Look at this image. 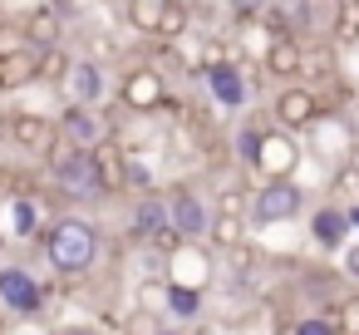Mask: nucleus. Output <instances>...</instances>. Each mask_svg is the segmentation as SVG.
Segmentation results:
<instances>
[{"label":"nucleus","mask_w":359,"mask_h":335,"mask_svg":"<svg viewBox=\"0 0 359 335\" xmlns=\"http://www.w3.org/2000/svg\"><path fill=\"white\" fill-rule=\"evenodd\" d=\"M50 163H55V178H60V188H65L69 197L94 202V197H104V192H109V188H104V173H99V163H94V153H89V148L60 143V148L50 153Z\"/></svg>","instance_id":"2"},{"label":"nucleus","mask_w":359,"mask_h":335,"mask_svg":"<svg viewBox=\"0 0 359 335\" xmlns=\"http://www.w3.org/2000/svg\"><path fill=\"white\" fill-rule=\"evenodd\" d=\"M266 74H276V79H295V74H305V50H300V40L276 35V45H271V55H266Z\"/></svg>","instance_id":"13"},{"label":"nucleus","mask_w":359,"mask_h":335,"mask_svg":"<svg viewBox=\"0 0 359 335\" xmlns=\"http://www.w3.org/2000/svg\"><path fill=\"white\" fill-rule=\"evenodd\" d=\"M168 207H172V232L182 237V242H197L212 222H207V207L197 202V192H187V188H177L172 197H168Z\"/></svg>","instance_id":"9"},{"label":"nucleus","mask_w":359,"mask_h":335,"mask_svg":"<svg viewBox=\"0 0 359 335\" xmlns=\"http://www.w3.org/2000/svg\"><path fill=\"white\" fill-rule=\"evenodd\" d=\"M349 227H359V207H349Z\"/></svg>","instance_id":"35"},{"label":"nucleus","mask_w":359,"mask_h":335,"mask_svg":"<svg viewBox=\"0 0 359 335\" xmlns=\"http://www.w3.org/2000/svg\"><path fill=\"white\" fill-rule=\"evenodd\" d=\"M300 207H305V192H300L290 178H271V183H261L256 197H251V222H261V227L290 222Z\"/></svg>","instance_id":"3"},{"label":"nucleus","mask_w":359,"mask_h":335,"mask_svg":"<svg viewBox=\"0 0 359 335\" xmlns=\"http://www.w3.org/2000/svg\"><path fill=\"white\" fill-rule=\"evenodd\" d=\"M271 20H276L280 35L295 40V30L310 25V0H271Z\"/></svg>","instance_id":"17"},{"label":"nucleus","mask_w":359,"mask_h":335,"mask_svg":"<svg viewBox=\"0 0 359 335\" xmlns=\"http://www.w3.org/2000/svg\"><path fill=\"white\" fill-rule=\"evenodd\" d=\"M344 271H349V276H354V281H359V242H354V247H349V251H344Z\"/></svg>","instance_id":"33"},{"label":"nucleus","mask_w":359,"mask_h":335,"mask_svg":"<svg viewBox=\"0 0 359 335\" xmlns=\"http://www.w3.org/2000/svg\"><path fill=\"white\" fill-rule=\"evenodd\" d=\"M60 133H65V143H74V148H89V153L104 143V124H99V119H94L84 104H79V109H69V114L60 119Z\"/></svg>","instance_id":"12"},{"label":"nucleus","mask_w":359,"mask_h":335,"mask_svg":"<svg viewBox=\"0 0 359 335\" xmlns=\"http://www.w3.org/2000/svg\"><path fill=\"white\" fill-rule=\"evenodd\" d=\"M261 143H266V133L261 129H241V138H236V153H241V163H261Z\"/></svg>","instance_id":"25"},{"label":"nucleus","mask_w":359,"mask_h":335,"mask_svg":"<svg viewBox=\"0 0 359 335\" xmlns=\"http://www.w3.org/2000/svg\"><path fill=\"white\" fill-rule=\"evenodd\" d=\"M168 271H172V281L177 286H207V276H212V261H207V251L197 247V242H177L172 247V256H168Z\"/></svg>","instance_id":"7"},{"label":"nucleus","mask_w":359,"mask_h":335,"mask_svg":"<svg viewBox=\"0 0 359 335\" xmlns=\"http://www.w3.org/2000/svg\"><path fill=\"white\" fill-rule=\"evenodd\" d=\"M148 178H153V173H148L138 158H128V178H123V183H133V188H148Z\"/></svg>","instance_id":"32"},{"label":"nucleus","mask_w":359,"mask_h":335,"mask_svg":"<svg viewBox=\"0 0 359 335\" xmlns=\"http://www.w3.org/2000/svg\"><path fill=\"white\" fill-rule=\"evenodd\" d=\"M276 119H280L285 133H290V129H310V124L320 119V99H315L310 89L290 84V89H280V99H276Z\"/></svg>","instance_id":"6"},{"label":"nucleus","mask_w":359,"mask_h":335,"mask_svg":"<svg viewBox=\"0 0 359 335\" xmlns=\"http://www.w3.org/2000/svg\"><path fill=\"white\" fill-rule=\"evenodd\" d=\"M207 89H212L217 104H226V109L246 104V84H241V74H236L231 65H207Z\"/></svg>","instance_id":"14"},{"label":"nucleus","mask_w":359,"mask_h":335,"mask_svg":"<svg viewBox=\"0 0 359 335\" xmlns=\"http://www.w3.org/2000/svg\"><path fill=\"white\" fill-rule=\"evenodd\" d=\"M168 6H172V0H128V25L143 30V35H158Z\"/></svg>","instance_id":"18"},{"label":"nucleus","mask_w":359,"mask_h":335,"mask_svg":"<svg viewBox=\"0 0 359 335\" xmlns=\"http://www.w3.org/2000/svg\"><path fill=\"white\" fill-rule=\"evenodd\" d=\"M60 335H94L89 325H69V330H60Z\"/></svg>","instance_id":"34"},{"label":"nucleus","mask_w":359,"mask_h":335,"mask_svg":"<svg viewBox=\"0 0 359 335\" xmlns=\"http://www.w3.org/2000/svg\"><path fill=\"white\" fill-rule=\"evenodd\" d=\"M182 30H187V11H182V6H168V15H163L158 35H163V40H172V35H182Z\"/></svg>","instance_id":"29"},{"label":"nucleus","mask_w":359,"mask_h":335,"mask_svg":"<svg viewBox=\"0 0 359 335\" xmlns=\"http://www.w3.org/2000/svg\"><path fill=\"white\" fill-rule=\"evenodd\" d=\"M69 84H74V94H79V104H94V99L104 94V74H99V65H89V60H79V65L69 70Z\"/></svg>","instance_id":"20"},{"label":"nucleus","mask_w":359,"mask_h":335,"mask_svg":"<svg viewBox=\"0 0 359 335\" xmlns=\"http://www.w3.org/2000/svg\"><path fill=\"white\" fill-rule=\"evenodd\" d=\"M11 138H15L25 153H45V158L60 148V129H55L45 114H15V119H11Z\"/></svg>","instance_id":"4"},{"label":"nucleus","mask_w":359,"mask_h":335,"mask_svg":"<svg viewBox=\"0 0 359 335\" xmlns=\"http://www.w3.org/2000/svg\"><path fill=\"white\" fill-rule=\"evenodd\" d=\"M295 335H344V330H339V320H325V315H305V320L295 325Z\"/></svg>","instance_id":"28"},{"label":"nucleus","mask_w":359,"mask_h":335,"mask_svg":"<svg viewBox=\"0 0 359 335\" xmlns=\"http://www.w3.org/2000/svg\"><path fill=\"white\" fill-rule=\"evenodd\" d=\"M69 60H65V50H40V60H35V79H69Z\"/></svg>","instance_id":"23"},{"label":"nucleus","mask_w":359,"mask_h":335,"mask_svg":"<svg viewBox=\"0 0 359 335\" xmlns=\"http://www.w3.org/2000/svg\"><path fill=\"white\" fill-rule=\"evenodd\" d=\"M123 104H128L133 114L158 109V104H163V74H158V70H133V74L123 79Z\"/></svg>","instance_id":"10"},{"label":"nucleus","mask_w":359,"mask_h":335,"mask_svg":"<svg viewBox=\"0 0 359 335\" xmlns=\"http://www.w3.org/2000/svg\"><path fill=\"white\" fill-rule=\"evenodd\" d=\"M207 232H212V242H217V247H226V251H231V247H241L246 222H241V217H231V212H217V222H212Z\"/></svg>","instance_id":"22"},{"label":"nucleus","mask_w":359,"mask_h":335,"mask_svg":"<svg viewBox=\"0 0 359 335\" xmlns=\"http://www.w3.org/2000/svg\"><path fill=\"white\" fill-rule=\"evenodd\" d=\"M334 35H339V40H359V0H344V6H339Z\"/></svg>","instance_id":"24"},{"label":"nucleus","mask_w":359,"mask_h":335,"mask_svg":"<svg viewBox=\"0 0 359 335\" xmlns=\"http://www.w3.org/2000/svg\"><path fill=\"white\" fill-rule=\"evenodd\" d=\"M25 35H30L35 50H55V40H60V11H30Z\"/></svg>","instance_id":"19"},{"label":"nucleus","mask_w":359,"mask_h":335,"mask_svg":"<svg viewBox=\"0 0 359 335\" xmlns=\"http://www.w3.org/2000/svg\"><path fill=\"white\" fill-rule=\"evenodd\" d=\"M226 6H231L241 20H251V15H266V11H271V0H226Z\"/></svg>","instance_id":"30"},{"label":"nucleus","mask_w":359,"mask_h":335,"mask_svg":"<svg viewBox=\"0 0 359 335\" xmlns=\"http://www.w3.org/2000/svg\"><path fill=\"white\" fill-rule=\"evenodd\" d=\"M0 301H6V310H20V315H35L40 310V286L25 266H6L0 271Z\"/></svg>","instance_id":"5"},{"label":"nucleus","mask_w":359,"mask_h":335,"mask_svg":"<svg viewBox=\"0 0 359 335\" xmlns=\"http://www.w3.org/2000/svg\"><path fill=\"white\" fill-rule=\"evenodd\" d=\"M344 232H349V212H344V207H320V212L310 217V237H315L320 247H339Z\"/></svg>","instance_id":"15"},{"label":"nucleus","mask_w":359,"mask_h":335,"mask_svg":"<svg viewBox=\"0 0 359 335\" xmlns=\"http://www.w3.org/2000/svg\"><path fill=\"white\" fill-rule=\"evenodd\" d=\"M11 222H15L20 237H30V232H35V202H30V197H15V202H11Z\"/></svg>","instance_id":"26"},{"label":"nucleus","mask_w":359,"mask_h":335,"mask_svg":"<svg viewBox=\"0 0 359 335\" xmlns=\"http://www.w3.org/2000/svg\"><path fill=\"white\" fill-rule=\"evenodd\" d=\"M35 50H6L0 55V89H20V84H30L35 79Z\"/></svg>","instance_id":"16"},{"label":"nucleus","mask_w":359,"mask_h":335,"mask_svg":"<svg viewBox=\"0 0 359 335\" xmlns=\"http://www.w3.org/2000/svg\"><path fill=\"white\" fill-rule=\"evenodd\" d=\"M334 320H339V330H344V335H359V296H344Z\"/></svg>","instance_id":"27"},{"label":"nucleus","mask_w":359,"mask_h":335,"mask_svg":"<svg viewBox=\"0 0 359 335\" xmlns=\"http://www.w3.org/2000/svg\"><path fill=\"white\" fill-rule=\"evenodd\" d=\"M168 310H172L177 320H192V315L202 310V291H197V286H177V281H172V286H168Z\"/></svg>","instance_id":"21"},{"label":"nucleus","mask_w":359,"mask_h":335,"mask_svg":"<svg viewBox=\"0 0 359 335\" xmlns=\"http://www.w3.org/2000/svg\"><path fill=\"white\" fill-rule=\"evenodd\" d=\"M45 256H50V266H55L60 276H84V271L94 266V256H99V232H94V222H84V217L55 222V227L45 232Z\"/></svg>","instance_id":"1"},{"label":"nucleus","mask_w":359,"mask_h":335,"mask_svg":"<svg viewBox=\"0 0 359 335\" xmlns=\"http://www.w3.org/2000/svg\"><path fill=\"white\" fill-rule=\"evenodd\" d=\"M133 232L138 237H153V242H168L172 237V207L163 197H138L133 207Z\"/></svg>","instance_id":"11"},{"label":"nucleus","mask_w":359,"mask_h":335,"mask_svg":"<svg viewBox=\"0 0 359 335\" xmlns=\"http://www.w3.org/2000/svg\"><path fill=\"white\" fill-rule=\"evenodd\" d=\"M334 188H339V192H359V163H349V168H339V178H334Z\"/></svg>","instance_id":"31"},{"label":"nucleus","mask_w":359,"mask_h":335,"mask_svg":"<svg viewBox=\"0 0 359 335\" xmlns=\"http://www.w3.org/2000/svg\"><path fill=\"white\" fill-rule=\"evenodd\" d=\"M295 163H300V148H295V138L280 129V133H266V143H261V173H266V183L271 178H290L295 173Z\"/></svg>","instance_id":"8"}]
</instances>
